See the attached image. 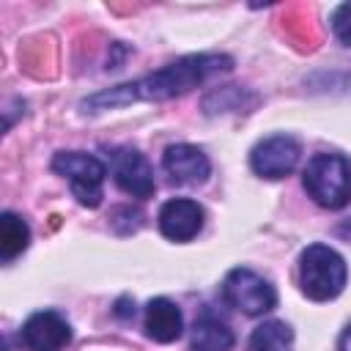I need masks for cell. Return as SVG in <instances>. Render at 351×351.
<instances>
[{
  "label": "cell",
  "mask_w": 351,
  "mask_h": 351,
  "mask_svg": "<svg viewBox=\"0 0 351 351\" xmlns=\"http://www.w3.org/2000/svg\"><path fill=\"white\" fill-rule=\"evenodd\" d=\"M302 184L318 206L343 208L351 200V162L340 154H315L302 173Z\"/></svg>",
  "instance_id": "3957f363"
},
{
  "label": "cell",
  "mask_w": 351,
  "mask_h": 351,
  "mask_svg": "<svg viewBox=\"0 0 351 351\" xmlns=\"http://www.w3.org/2000/svg\"><path fill=\"white\" fill-rule=\"evenodd\" d=\"M244 99H255L252 93H247V90H241V88H236V85H225V88H217V90H211L206 99H203V110L208 112V115H217V112H244Z\"/></svg>",
  "instance_id": "9a60e30c"
},
{
  "label": "cell",
  "mask_w": 351,
  "mask_h": 351,
  "mask_svg": "<svg viewBox=\"0 0 351 351\" xmlns=\"http://www.w3.org/2000/svg\"><path fill=\"white\" fill-rule=\"evenodd\" d=\"M332 33L351 47V3H340L335 11H332Z\"/></svg>",
  "instance_id": "2e32d148"
},
{
  "label": "cell",
  "mask_w": 351,
  "mask_h": 351,
  "mask_svg": "<svg viewBox=\"0 0 351 351\" xmlns=\"http://www.w3.org/2000/svg\"><path fill=\"white\" fill-rule=\"evenodd\" d=\"M69 340H71V326L55 310L33 313L19 329V343L27 351H60L69 346Z\"/></svg>",
  "instance_id": "ba28073f"
},
{
  "label": "cell",
  "mask_w": 351,
  "mask_h": 351,
  "mask_svg": "<svg viewBox=\"0 0 351 351\" xmlns=\"http://www.w3.org/2000/svg\"><path fill=\"white\" fill-rule=\"evenodd\" d=\"M52 170L60 173L63 178H69V186L80 206L96 208L101 203L107 167L96 156L82 154V151H60L52 159Z\"/></svg>",
  "instance_id": "277c9868"
},
{
  "label": "cell",
  "mask_w": 351,
  "mask_h": 351,
  "mask_svg": "<svg viewBox=\"0 0 351 351\" xmlns=\"http://www.w3.org/2000/svg\"><path fill=\"white\" fill-rule=\"evenodd\" d=\"M293 329L285 321H263L250 335V351H291Z\"/></svg>",
  "instance_id": "5bb4252c"
},
{
  "label": "cell",
  "mask_w": 351,
  "mask_h": 351,
  "mask_svg": "<svg viewBox=\"0 0 351 351\" xmlns=\"http://www.w3.org/2000/svg\"><path fill=\"white\" fill-rule=\"evenodd\" d=\"M181 332H184V315L170 299L156 296L145 304V335L151 340L173 343L181 337Z\"/></svg>",
  "instance_id": "8fae6325"
},
{
  "label": "cell",
  "mask_w": 351,
  "mask_h": 351,
  "mask_svg": "<svg viewBox=\"0 0 351 351\" xmlns=\"http://www.w3.org/2000/svg\"><path fill=\"white\" fill-rule=\"evenodd\" d=\"M340 351H351V324L343 329V335H340Z\"/></svg>",
  "instance_id": "e0dca14e"
},
{
  "label": "cell",
  "mask_w": 351,
  "mask_h": 351,
  "mask_svg": "<svg viewBox=\"0 0 351 351\" xmlns=\"http://www.w3.org/2000/svg\"><path fill=\"white\" fill-rule=\"evenodd\" d=\"M162 167L173 184H186V186H197L211 176L208 156L197 145H189V143L167 145L162 154Z\"/></svg>",
  "instance_id": "9c48e42d"
},
{
  "label": "cell",
  "mask_w": 351,
  "mask_h": 351,
  "mask_svg": "<svg viewBox=\"0 0 351 351\" xmlns=\"http://www.w3.org/2000/svg\"><path fill=\"white\" fill-rule=\"evenodd\" d=\"M118 315H123V318L126 315H134V310H129V299H121L118 302Z\"/></svg>",
  "instance_id": "ac0fdd59"
},
{
  "label": "cell",
  "mask_w": 351,
  "mask_h": 351,
  "mask_svg": "<svg viewBox=\"0 0 351 351\" xmlns=\"http://www.w3.org/2000/svg\"><path fill=\"white\" fill-rule=\"evenodd\" d=\"M203 208L197 200L189 197H173L159 208V230L170 241H189L203 230Z\"/></svg>",
  "instance_id": "30bf717a"
},
{
  "label": "cell",
  "mask_w": 351,
  "mask_h": 351,
  "mask_svg": "<svg viewBox=\"0 0 351 351\" xmlns=\"http://www.w3.org/2000/svg\"><path fill=\"white\" fill-rule=\"evenodd\" d=\"M236 343L233 329L214 313H203L192 326V348L195 351H230Z\"/></svg>",
  "instance_id": "7c38bea8"
},
{
  "label": "cell",
  "mask_w": 351,
  "mask_h": 351,
  "mask_svg": "<svg viewBox=\"0 0 351 351\" xmlns=\"http://www.w3.org/2000/svg\"><path fill=\"white\" fill-rule=\"evenodd\" d=\"M302 156V145L291 134H271L263 137L250 151V165L261 178H285Z\"/></svg>",
  "instance_id": "8992f818"
},
{
  "label": "cell",
  "mask_w": 351,
  "mask_h": 351,
  "mask_svg": "<svg viewBox=\"0 0 351 351\" xmlns=\"http://www.w3.org/2000/svg\"><path fill=\"white\" fill-rule=\"evenodd\" d=\"M110 173H112V181L132 197H151L154 189H156V181H154V167L148 165V159L137 151V148H129V145H121L110 154Z\"/></svg>",
  "instance_id": "52a82bcc"
},
{
  "label": "cell",
  "mask_w": 351,
  "mask_h": 351,
  "mask_svg": "<svg viewBox=\"0 0 351 351\" xmlns=\"http://www.w3.org/2000/svg\"><path fill=\"white\" fill-rule=\"evenodd\" d=\"M222 299L228 307H233L244 315H263V313L274 310L277 291L258 271H252L247 266H236L222 280Z\"/></svg>",
  "instance_id": "5b68a950"
},
{
  "label": "cell",
  "mask_w": 351,
  "mask_h": 351,
  "mask_svg": "<svg viewBox=\"0 0 351 351\" xmlns=\"http://www.w3.org/2000/svg\"><path fill=\"white\" fill-rule=\"evenodd\" d=\"M30 244V228L27 222L14 214V211H3L0 214V258L8 263L16 255H22Z\"/></svg>",
  "instance_id": "4fadbf2b"
},
{
  "label": "cell",
  "mask_w": 351,
  "mask_h": 351,
  "mask_svg": "<svg viewBox=\"0 0 351 351\" xmlns=\"http://www.w3.org/2000/svg\"><path fill=\"white\" fill-rule=\"evenodd\" d=\"M233 69V58L219 55V52H197V55H186L165 69H156L154 74H145L134 82H123L99 93H90L88 99L80 101L82 112H101V110H112V107H123L132 101H165V99H176L189 93L192 88L203 85L206 80L230 71Z\"/></svg>",
  "instance_id": "6da1fadb"
},
{
  "label": "cell",
  "mask_w": 351,
  "mask_h": 351,
  "mask_svg": "<svg viewBox=\"0 0 351 351\" xmlns=\"http://www.w3.org/2000/svg\"><path fill=\"white\" fill-rule=\"evenodd\" d=\"M348 269L337 250L329 244H310L299 255V285L313 302H329L346 288Z\"/></svg>",
  "instance_id": "7a4b0ae2"
}]
</instances>
